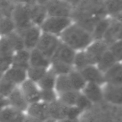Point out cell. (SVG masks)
Masks as SVG:
<instances>
[{
	"mask_svg": "<svg viewBox=\"0 0 122 122\" xmlns=\"http://www.w3.org/2000/svg\"><path fill=\"white\" fill-rule=\"evenodd\" d=\"M17 87L19 86L8 81V80L3 77H1V82H0L1 97L7 98Z\"/></svg>",
	"mask_w": 122,
	"mask_h": 122,
	"instance_id": "obj_35",
	"label": "cell"
},
{
	"mask_svg": "<svg viewBox=\"0 0 122 122\" xmlns=\"http://www.w3.org/2000/svg\"><path fill=\"white\" fill-rule=\"evenodd\" d=\"M48 16L72 18L74 11L73 1H44Z\"/></svg>",
	"mask_w": 122,
	"mask_h": 122,
	"instance_id": "obj_4",
	"label": "cell"
},
{
	"mask_svg": "<svg viewBox=\"0 0 122 122\" xmlns=\"http://www.w3.org/2000/svg\"><path fill=\"white\" fill-rule=\"evenodd\" d=\"M44 122H60L57 121V120H54V119H49Z\"/></svg>",
	"mask_w": 122,
	"mask_h": 122,
	"instance_id": "obj_43",
	"label": "cell"
},
{
	"mask_svg": "<svg viewBox=\"0 0 122 122\" xmlns=\"http://www.w3.org/2000/svg\"><path fill=\"white\" fill-rule=\"evenodd\" d=\"M7 98L9 106L20 112L26 113L29 104L24 97L19 86L15 88Z\"/></svg>",
	"mask_w": 122,
	"mask_h": 122,
	"instance_id": "obj_14",
	"label": "cell"
},
{
	"mask_svg": "<svg viewBox=\"0 0 122 122\" xmlns=\"http://www.w3.org/2000/svg\"><path fill=\"white\" fill-rule=\"evenodd\" d=\"M109 50L115 57L117 61H122V39L119 40L109 46Z\"/></svg>",
	"mask_w": 122,
	"mask_h": 122,
	"instance_id": "obj_38",
	"label": "cell"
},
{
	"mask_svg": "<svg viewBox=\"0 0 122 122\" xmlns=\"http://www.w3.org/2000/svg\"><path fill=\"white\" fill-rule=\"evenodd\" d=\"M104 5L108 16L114 18L122 10V1H105Z\"/></svg>",
	"mask_w": 122,
	"mask_h": 122,
	"instance_id": "obj_34",
	"label": "cell"
},
{
	"mask_svg": "<svg viewBox=\"0 0 122 122\" xmlns=\"http://www.w3.org/2000/svg\"><path fill=\"white\" fill-rule=\"evenodd\" d=\"M57 77V75L50 68L45 76L37 84L38 85L41 90L55 89Z\"/></svg>",
	"mask_w": 122,
	"mask_h": 122,
	"instance_id": "obj_25",
	"label": "cell"
},
{
	"mask_svg": "<svg viewBox=\"0 0 122 122\" xmlns=\"http://www.w3.org/2000/svg\"><path fill=\"white\" fill-rule=\"evenodd\" d=\"M0 28L1 37L7 36L16 30L15 25L12 18L7 17H1Z\"/></svg>",
	"mask_w": 122,
	"mask_h": 122,
	"instance_id": "obj_30",
	"label": "cell"
},
{
	"mask_svg": "<svg viewBox=\"0 0 122 122\" xmlns=\"http://www.w3.org/2000/svg\"><path fill=\"white\" fill-rule=\"evenodd\" d=\"M5 37L15 52L25 49L23 39L21 34L18 31L15 30L13 33Z\"/></svg>",
	"mask_w": 122,
	"mask_h": 122,
	"instance_id": "obj_29",
	"label": "cell"
},
{
	"mask_svg": "<svg viewBox=\"0 0 122 122\" xmlns=\"http://www.w3.org/2000/svg\"><path fill=\"white\" fill-rule=\"evenodd\" d=\"M92 105L94 104L91 102L90 100L87 98L81 92L79 96L78 99H77V102H76V107L80 108L82 111L84 112L86 110L89 109Z\"/></svg>",
	"mask_w": 122,
	"mask_h": 122,
	"instance_id": "obj_39",
	"label": "cell"
},
{
	"mask_svg": "<svg viewBox=\"0 0 122 122\" xmlns=\"http://www.w3.org/2000/svg\"><path fill=\"white\" fill-rule=\"evenodd\" d=\"M19 88L29 105L41 101V90L36 83L27 79Z\"/></svg>",
	"mask_w": 122,
	"mask_h": 122,
	"instance_id": "obj_9",
	"label": "cell"
},
{
	"mask_svg": "<svg viewBox=\"0 0 122 122\" xmlns=\"http://www.w3.org/2000/svg\"><path fill=\"white\" fill-rule=\"evenodd\" d=\"M51 60L46 57L36 48L30 51V66L50 69Z\"/></svg>",
	"mask_w": 122,
	"mask_h": 122,
	"instance_id": "obj_21",
	"label": "cell"
},
{
	"mask_svg": "<svg viewBox=\"0 0 122 122\" xmlns=\"http://www.w3.org/2000/svg\"><path fill=\"white\" fill-rule=\"evenodd\" d=\"M26 114L33 119L44 122L50 119L49 114V105L42 101L30 104Z\"/></svg>",
	"mask_w": 122,
	"mask_h": 122,
	"instance_id": "obj_10",
	"label": "cell"
},
{
	"mask_svg": "<svg viewBox=\"0 0 122 122\" xmlns=\"http://www.w3.org/2000/svg\"><path fill=\"white\" fill-rule=\"evenodd\" d=\"M60 122H81L79 119H64Z\"/></svg>",
	"mask_w": 122,
	"mask_h": 122,
	"instance_id": "obj_41",
	"label": "cell"
},
{
	"mask_svg": "<svg viewBox=\"0 0 122 122\" xmlns=\"http://www.w3.org/2000/svg\"><path fill=\"white\" fill-rule=\"evenodd\" d=\"M105 84L122 86V65L117 63L104 73Z\"/></svg>",
	"mask_w": 122,
	"mask_h": 122,
	"instance_id": "obj_19",
	"label": "cell"
},
{
	"mask_svg": "<svg viewBox=\"0 0 122 122\" xmlns=\"http://www.w3.org/2000/svg\"><path fill=\"white\" fill-rule=\"evenodd\" d=\"M82 93L93 104H99L104 101L102 86L95 83H87Z\"/></svg>",
	"mask_w": 122,
	"mask_h": 122,
	"instance_id": "obj_15",
	"label": "cell"
},
{
	"mask_svg": "<svg viewBox=\"0 0 122 122\" xmlns=\"http://www.w3.org/2000/svg\"><path fill=\"white\" fill-rule=\"evenodd\" d=\"M1 77H3L17 86H20L27 79V70L12 66L2 74Z\"/></svg>",
	"mask_w": 122,
	"mask_h": 122,
	"instance_id": "obj_16",
	"label": "cell"
},
{
	"mask_svg": "<svg viewBox=\"0 0 122 122\" xmlns=\"http://www.w3.org/2000/svg\"><path fill=\"white\" fill-rule=\"evenodd\" d=\"M68 75L73 90L82 92L86 85L87 82L81 73L78 70L73 69Z\"/></svg>",
	"mask_w": 122,
	"mask_h": 122,
	"instance_id": "obj_24",
	"label": "cell"
},
{
	"mask_svg": "<svg viewBox=\"0 0 122 122\" xmlns=\"http://www.w3.org/2000/svg\"><path fill=\"white\" fill-rule=\"evenodd\" d=\"M73 22L72 18L48 16L40 27L43 33L60 36Z\"/></svg>",
	"mask_w": 122,
	"mask_h": 122,
	"instance_id": "obj_3",
	"label": "cell"
},
{
	"mask_svg": "<svg viewBox=\"0 0 122 122\" xmlns=\"http://www.w3.org/2000/svg\"><path fill=\"white\" fill-rule=\"evenodd\" d=\"M26 114L10 106L1 108L0 122H25Z\"/></svg>",
	"mask_w": 122,
	"mask_h": 122,
	"instance_id": "obj_17",
	"label": "cell"
},
{
	"mask_svg": "<svg viewBox=\"0 0 122 122\" xmlns=\"http://www.w3.org/2000/svg\"><path fill=\"white\" fill-rule=\"evenodd\" d=\"M102 89L104 101L114 106H122V86L105 84Z\"/></svg>",
	"mask_w": 122,
	"mask_h": 122,
	"instance_id": "obj_11",
	"label": "cell"
},
{
	"mask_svg": "<svg viewBox=\"0 0 122 122\" xmlns=\"http://www.w3.org/2000/svg\"><path fill=\"white\" fill-rule=\"evenodd\" d=\"M83 112V111L76 106L69 107L67 118L71 119H79L80 116Z\"/></svg>",
	"mask_w": 122,
	"mask_h": 122,
	"instance_id": "obj_40",
	"label": "cell"
},
{
	"mask_svg": "<svg viewBox=\"0 0 122 122\" xmlns=\"http://www.w3.org/2000/svg\"><path fill=\"white\" fill-rule=\"evenodd\" d=\"M112 21V18L107 16L103 19H101L94 27L92 35L94 41L103 40L110 24Z\"/></svg>",
	"mask_w": 122,
	"mask_h": 122,
	"instance_id": "obj_23",
	"label": "cell"
},
{
	"mask_svg": "<svg viewBox=\"0 0 122 122\" xmlns=\"http://www.w3.org/2000/svg\"><path fill=\"white\" fill-rule=\"evenodd\" d=\"M76 53V51L61 41L60 44L51 60L58 61L73 66Z\"/></svg>",
	"mask_w": 122,
	"mask_h": 122,
	"instance_id": "obj_12",
	"label": "cell"
},
{
	"mask_svg": "<svg viewBox=\"0 0 122 122\" xmlns=\"http://www.w3.org/2000/svg\"><path fill=\"white\" fill-rule=\"evenodd\" d=\"M19 33L23 39L25 49L30 51L36 48L42 34V31L39 26L32 25L27 29Z\"/></svg>",
	"mask_w": 122,
	"mask_h": 122,
	"instance_id": "obj_6",
	"label": "cell"
},
{
	"mask_svg": "<svg viewBox=\"0 0 122 122\" xmlns=\"http://www.w3.org/2000/svg\"><path fill=\"white\" fill-rule=\"evenodd\" d=\"M59 37L61 42L76 52L85 50L94 41L92 33L74 21Z\"/></svg>",
	"mask_w": 122,
	"mask_h": 122,
	"instance_id": "obj_1",
	"label": "cell"
},
{
	"mask_svg": "<svg viewBox=\"0 0 122 122\" xmlns=\"http://www.w3.org/2000/svg\"><path fill=\"white\" fill-rule=\"evenodd\" d=\"M30 51L26 49L17 51L13 57L12 66L27 70L30 67Z\"/></svg>",
	"mask_w": 122,
	"mask_h": 122,
	"instance_id": "obj_22",
	"label": "cell"
},
{
	"mask_svg": "<svg viewBox=\"0 0 122 122\" xmlns=\"http://www.w3.org/2000/svg\"><path fill=\"white\" fill-rule=\"evenodd\" d=\"M117 63L119 62L117 61L115 57L108 49V51L101 57L96 66L103 73H104Z\"/></svg>",
	"mask_w": 122,
	"mask_h": 122,
	"instance_id": "obj_26",
	"label": "cell"
},
{
	"mask_svg": "<svg viewBox=\"0 0 122 122\" xmlns=\"http://www.w3.org/2000/svg\"><path fill=\"white\" fill-rule=\"evenodd\" d=\"M16 27V30L21 32L33 25L30 15L29 6L27 2H15L11 17Z\"/></svg>",
	"mask_w": 122,
	"mask_h": 122,
	"instance_id": "obj_2",
	"label": "cell"
},
{
	"mask_svg": "<svg viewBox=\"0 0 122 122\" xmlns=\"http://www.w3.org/2000/svg\"><path fill=\"white\" fill-rule=\"evenodd\" d=\"M58 94L55 89L41 90V101L47 104H50L58 100Z\"/></svg>",
	"mask_w": 122,
	"mask_h": 122,
	"instance_id": "obj_37",
	"label": "cell"
},
{
	"mask_svg": "<svg viewBox=\"0 0 122 122\" xmlns=\"http://www.w3.org/2000/svg\"><path fill=\"white\" fill-rule=\"evenodd\" d=\"M60 43L61 40L59 36L42 32L36 49L51 60Z\"/></svg>",
	"mask_w": 122,
	"mask_h": 122,
	"instance_id": "obj_5",
	"label": "cell"
},
{
	"mask_svg": "<svg viewBox=\"0 0 122 122\" xmlns=\"http://www.w3.org/2000/svg\"><path fill=\"white\" fill-rule=\"evenodd\" d=\"M109 49V45L104 40L94 41L85 50L92 65H97L101 57Z\"/></svg>",
	"mask_w": 122,
	"mask_h": 122,
	"instance_id": "obj_7",
	"label": "cell"
},
{
	"mask_svg": "<svg viewBox=\"0 0 122 122\" xmlns=\"http://www.w3.org/2000/svg\"><path fill=\"white\" fill-rule=\"evenodd\" d=\"M121 39H122V23L112 19L110 26L103 40L110 46Z\"/></svg>",
	"mask_w": 122,
	"mask_h": 122,
	"instance_id": "obj_18",
	"label": "cell"
},
{
	"mask_svg": "<svg viewBox=\"0 0 122 122\" xmlns=\"http://www.w3.org/2000/svg\"><path fill=\"white\" fill-rule=\"evenodd\" d=\"M113 19H115V20H118V21H120V22L122 23V10L120 13H119L117 15L116 17H114V18H112Z\"/></svg>",
	"mask_w": 122,
	"mask_h": 122,
	"instance_id": "obj_42",
	"label": "cell"
},
{
	"mask_svg": "<svg viewBox=\"0 0 122 122\" xmlns=\"http://www.w3.org/2000/svg\"><path fill=\"white\" fill-rule=\"evenodd\" d=\"M81 92L70 91L58 95V100L67 107L76 106L77 99Z\"/></svg>",
	"mask_w": 122,
	"mask_h": 122,
	"instance_id": "obj_28",
	"label": "cell"
},
{
	"mask_svg": "<svg viewBox=\"0 0 122 122\" xmlns=\"http://www.w3.org/2000/svg\"><path fill=\"white\" fill-rule=\"evenodd\" d=\"M30 15L33 25L40 27L48 17L47 10L43 1H28Z\"/></svg>",
	"mask_w": 122,
	"mask_h": 122,
	"instance_id": "obj_8",
	"label": "cell"
},
{
	"mask_svg": "<svg viewBox=\"0 0 122 122\" xmlns=\"http://www.w3.org/2000/svg\"><path fill=\"white\" fill-rule=\"evenodd\" d=\"M15 5V2L8 1H1L0 8H1V17H11Z\"/></svg>",
	"mask_w": 122,
	"mask_h": 122,
	"instance_id": "obj_36",
	"label": "cell"
},
{
	"mask_svg": "<svg viewBox=\"0 0 122 122\" xmlns=\"http://www.w3.org/2000/svg\"><path fill=\"white\" fill-rule=\"evenodd\" d=\"M52 71L57 76L61 75H66L70 73L74 69L73 66L58 61L51 60V65L50 67Z\"/></svg>",
	"mask_w": 122,
	"mask_h": 122,
	"instance_id": "obj_31",
	"label": "cell"
},
{
	"mask_svg": "<svg viewBox=\"0 0 122 122\" xmlns=\"http://www.w3.org/2000/svg\"><path fill=\"white\" fill-rule=\"evenodd\" d=\"M121 63V64H122V61L121 62V63Z\"/></svg>",
	"mask_w": 122,
	"mask_h": 122,
	"instance_id": "obj_44",
	"label": "cell"
},
{
	"mask_svg": "<svg viewBox=\"0 0 122 122\" xmlns=\"http://www.w3.org/2000/svg\"><path fill=\"white\" fill-rule=\"evenodd\" d=\"M91 65L92 64L85 50L77 52L73 63L74 69L81 71L84 68Z\"/></svg>",
	"mask_w": 122,
	"mask_h": 122,
	"instance_id": "obj_32",
	"label": "cell"
},
{
	"mask_svg": "<svg viewBox=\"0 0 122 122\" xmlns=\"http://www.w3.org/2000/svg\"><path fill=\"white\" fill-rule=\"evenodd\" d=\"M68 75L57 76L55 90L58 95L66 92L73 90Z\"/></svg>",
	"mask_w": 122,
	"mask_h": 122,
	"instance_id": "obj_27",
	"label": "cell"
},
{
	"mask_svg": "<svg viewBox=\"0 0 122 122\" xmlns=\"http://www.w3.org/2000/svg\"><path fill=\"white\" fill-rule=\"evenodd\" d=\"M48 105L50 119L58 122L66 119L69 107L66 106L58 100Z\"/></svg>",
	"mask_w": 122,
	"mask_h": 122,
	"instance_id": "obj_20",
	"label": "cell"
},
{
	"mask_svg": "<svg viewBox=\"0 0 122 122\" xmlns=\"http://www.w3.org/2000/svg\"><path fill=\"white\" fill-rule=\"evenodd\" d=\"M48 69L30 66L27 70V79L38 83L45 76Z\"/></svg>",
	"mask_w": 122,
	"mask_h": 122,
	"instance_id": "obj_33",
	"label": "cell"
},
{
	"mask_svg": "<svg viewBox=\"0 0 122 122\" xmlns=\"http://www.w3.org/2000/svg\"><path fill=\"white\" fill-rule=\"evenodd\" d=\"M87 83H95L103 86L105 85L104 74L96 65H91L79 71Z\"/></svg>",
	"mask_w": 122,
	"mask_h": 122,
	"instance_id": "obj_13",
	"label": "cell"
}]
</instances>
